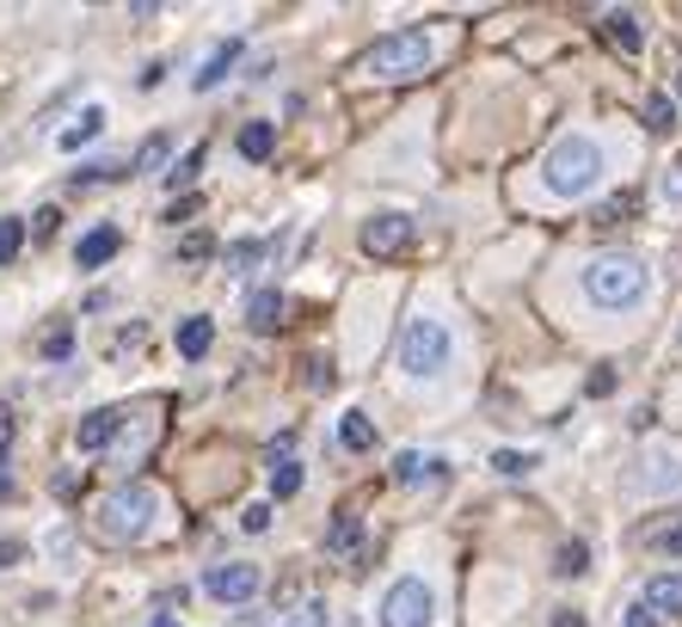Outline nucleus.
Wrapping results in <instances>:
<instances>
[{"mask_svg":"<svg viewBox=\"0 0 682 627\" xmlns=\"http://www.w3.org/2000/svg\"><path fill=\"white\" fill-rule=\"evenodd\" d=\"M541 179H548L553 198H584L590 185L602 179V148L590 135H560L541 161Z\"/></svg>","mask_w":682,"mask_h":627,"instance_id":"obj_1","label":"nucleus"},{"mask_svg":"<svg viewBox=\"0 0 682 627\" xmlns=\"http://www.w3.org/2000/svg\"><path fill=\"white\" fill-rule=\"evenodd\" d=\"M430 55H437V43H430L425 26H406V31H388V38H375L369 55H363V74H375V81H413V74H425Z\"/></svg>","mask_w":682,"mask_h":627,"instance_id":"obj_2","label":"nucleus"},{"mask_svg":"<svg viewBox=\"0 0 682 627\" xmlns=\"http://www.w3.org/2000/svg\"><path fill=\"white\" fill-rule=\"evenodd\" d=\"M584 295L597 307H633L645 295V265H640V259H628V253L597 259V265L584 271Z\"/></svg>","mask_w":682,"mask_h":627,"instance_id":"obj_3","label":"nucleus"},{"mask_svg":"<svg viewBox=\"0 0 682 627\" xmlns=\"http://www.w3.org/2000/svg\"><path fill=\"white\" fill-rule=\"evenodd\" d=\"M400 370L406 375H442V370H449V326L430 321V314L406 321V333H400Z\"/></svg>","mask_w":682,"mask_h":627,"instance_id":"obj_4","label":"nucleus"},{"mask_svg":"<svg viewBox=\"0 0 682 627\" xmlns=\"http://www.w3.org/2000/svg\"><path fill=\"white\" fill-rule=\"evenodd\" d=\"M147 517H154V493L147 486H118L99 505V535L105 542H135V535H147Z\"/></svg>","mask_w":682,"mask_h":627,"instance_id":"obj_5","label":"nucleus"},{"mask_svg":"<svg viewBox=\"0 0 682 627\" xmlns=\"http://www.w3.org/2000/svg\"><path fill=\"white\" fill-rule=\"evenodd\" d=\"M430 615H437V597L425 578H400L381 597V627H430Z\"/></svg>","mask_w":682,"mask_h":627,"instance_id":"obj_6","label":"nucleus"},{"mask_svg":"<svg viewBox=\"0 0 682 627\" xmlns=\"http://www.w3.org/2000/svg\"><path fill=\"white\" fill-rule=\"evenodd\" d=\"M413 215H400V210H381V215H369L363 222V253L369 259H400L406 246H413Z\"/></svg>","mask_w":682,"mask_h":627,"instance_id":"obj_7","label":"nucleus"},{"mask_svg":"<svg viewBox=\"0 0 682 627\" xmlns=\"http://www.w3.org/2000/svg\"><path fill=\"white\" fill-rule=\"evenodd\" d=\"M258 585H265V573L246 560H227V566H210V573H203V590H210L215 603H253Z\"/></svg>","mask_w":682,"mask_h":627,"instance_id":"obj_8","label":"nucleus"},{"mask_svg":"<svg viewBox=\"0 0 682 627\" xmlns=\"http://www.w3.org/2000/svg\"><path fill=\"white\" fill-rule=\"evenodd\" d=\"M123 253V227H111V222H99L93 234H86L81 246H74V265L81 271H99V265H111V259Z\"/></svg>","mask_w":682,"mask_h":627,"instance_id":"obj_9","label":"nucleus"},{"mask_svg":"<svg viewBox=\"0 0 682 627\" xmlns=\"http://www.w3.org/2000/svg\"><path fill=\"white\" fill-rule=\"evenodd\" d=\"M602 43H609V50H621V55H640L645 50L640 13H602Z\"/></svg>","mask_w":682,"mask_h":627,"instance_id":"obj_10","label":"nucleus"},{"mask_svg":"<svg viewBox=\"0 0 682 627\" xmlns=\"http://www.w3.org/2000/svg\"><path fill=\"white\" fill-rule=\"evenodd\" d=\"M645 474H633V486L640 493H682V462L676 455H652V462H640Z\"/></svg>","mask_w":682,"mask_h":627,"instance_id":"obj_11","label":"nucleus"},{"mask_svg":"<svg viewBox=\"0 0 682 627\" xmlns=\"http://www.w3.org/2000/svg\"><path fill=\"white\" fill-rule=\"evenodd\" d=\"M118 425H123V413H118V406H99V413H86V418H81L74 443H81V449L93 455V449H105V443L118 437Z\"/></svg>","mask_w":682,"mask_h":627,"instance_id":"obj_12","label":"nucleus"},{"mask_svg":"<svg viewBox=\"0 0 682 627\" xmlns=\"http://www.w3.org/2000/svg\"><path fill=\"white\" fill-rule=\"evenodd\" d=\"M283 314H289V302H283V290H258L253 302H246V326L253 333H277Z\"/></svg>","mask_w":682,"mask_h":627,"instance_id":"obj_13","label":"nucleus"},{"mask_svg":"<svg viewBox=\"0 0 682 627\" xmlns=\"http://www.w3.org/2000/svg\"><path fill=\"white\" fill-rule=\"evenodd\" d=\"M640 603L658 615V621H664V615H682V573H658L652 585H645Z\"/></svg>","mask_w":682,"mask_h":627,"instance_id":"obj_14","label":"nucleus"},{"mask_svg":"<svg viewBox=\"0 0 682 627\" xmlns=\"http://www.w3.org/2000/svg\"><path fill=\"white\" fill-rule=\"evenodd\" d=\"M173 345H179V357H210V345H215V321H203V314L179 321Z\"/></svg>","mask_w":682,"mask_h":627,"instance_id":"obj_15","label":"nucleus"},{"mask_svg":"<svg viewBox=\"0 0 682 627\" xmlns=\"http://www.w3.org/2000/svg\"><path fill=\"white\" fill-rule=\"evenodd\" d=\"M394 481H406V486L442 481V462H437V455H418V449H400V455H394Z\"/></svg>","mask_w":682,"mask_h":627,"instance_id":"obj_16","label":"nucleus"},{"mask_svg":"<svg viewBox=\"0 0 682 627\" xmlns=\"http://www.w3.org/2000/svg\"><path fill=\"white\" fill-rule=\"evenodd\" d=\"M363 547V517L357 510H338L333 529H326V554H357Z\"/></svg>","mask_w":682,"mask_h":627,"instance_id":"obj_17","label":"nucleus"},{"mask_svg":"<svg viewBox=\"0 0 682 627\" xmlns=\"http://www.w3.org/2000/svg\"><path fill=\"white\" fill-rule=\"evenodd\" d=\"M234 148H241V161H271V148H277V123H246V130L234 135Z\"/></svg>","mask_w":682,"mask_h":627,"instance_id":"obj_18","label":"nucleus"},{"mask_svg":"<svg viewBox=\"0 0 682 627\" xmlns=\"http://www.w3.org/2000/svg\"><path fill=\"white\" fill-rule=\"evenodd\" d=\"M241 62V43L227 38V43H215V55L203 62V74H197V93H210V87H222L227 81V68Z\"/></svg>","mask_w":682,"mask_h":627,"instance_id":"obj_19","label":"nucleus"},{"mask_svg":"<svg viewBox=\"0 0 682 627\" xmlns=\"http://www.w3.org/2000/svg\"><path fill=\"white\" fill-rule=\"evenodd\" d=\"M271 498H295L302 493V462H295V455H271Z\"/></svg>","mask_w":682,"mask_h":627,"instance_id":"obj_20","label":"nucleus"},{"mask_svg":"<svg viewBox=\"0 0 682 627\" xmlns=\"http://www.w3.org/2000/svg\"><path fill=\"white\" fill-rule=\"evenodd\" d=\"M338 437H345V449H357V455H369L375 449V425L363 413H345V425H338Z\"/></svg>","mask_w":682,"mask_h":627,"instance_id":"obj_21","label":"nucleus"},{"mask_svg":"<svg viewBox=\"0 0 682 627\" xmlns=\"http://www.w3.org/2000/svg\"><path fill=\"white\" fill-rule=\"evenodd\" d=\"M19 253H26V222L7 215V222H0V265H13Z\"/></svg>","mask_w":682,"mask_h":627,"instance_id":"obj_22","label":"nucleus"},{"mask_svg":"<svg viewBox=\"0 0 682 627\" xmlns=\"http://www.w3.org/2000/svg\"><path fill=\"white\" fill-rule=\"evenodd\" d=\"M645 130H658V135L676 130V105H670V93H652V99H645Z\"/></svg>","mask_w":682,"mask_h":627,"instance_id":"obj_23","label":"nucleus"},{"mask_svg":"<svg viewBox=\"0 0 682 627\" xmlns=\"http://www.w3.org/2000/svg\"><path fill=\"white\" fill-rule=\"evenodd\" d=\"M105 130V111H81V123H74V130H62V148H81V142H93V135Z\"/></svg>","mask_w":682,"mask_h":627,"instance_id":"obj_24","label":"nucleus"},{"mask_svg":"<svg viewBox=\"0 0 682 627\" xmlns=\"http://www.w3.org/2000/svg\"><path fill=\"white\" fill-rule=\"evenodd\" d=\"M553 573H560V578L590 573V547H584V542H566V547H560V560H553Z\"/></svg>","mask_w":682,"mask_h":627,"instance_id":"obj_25","label":"nucleus"},{"mask_svg":"<svg viewBox=\"0 0 682 627\" xmlns=\"http://www.w3.org/2000/svg\"><path fill=\"white\" fill-rule=\"evenodd\" d=\"M633 210H640V198H633V191H621V198H609V203H602V210H597V227H615V222H628Z\"/></svg>","mask_w":682,"mask_h":627,"instance_id":"obj_26","label":"nucleus"},{"mask_svg":"<svg viewBox=\"0 0 682 627\" xmlns=\"http://www.w3.org/2000/svg\"><path fill=\"white\" fill-rule=\"evenodd\" d=\"M166 148H173V142H166V135H147V142L135 148V161H130V166H135V173H154V166L166 161Z\"/></svg>","mask_w":682,"mask_h":627,"instance_id":"obj_27","label":"nucleus"},{"mask_svg":"<svg viewBox=\"0 0 682 627\" xmlns=\"http://www.w3.org/2000/svg\"><path fill=\"white\" fill-rule=\"evenodd\" d=\"M68 351H74V326H55V333H43V357L62 363Z\"/></svg>","mask_w":682,"mask_h":627,"instance_id":"obj_28","label":"nucleus"},{"mask_svg":"<svg viewBox=\"0 0 682 627\" xmlns=\"http://www.w3.org/2000/svg\"><path fill=\"white\" fill-rule=\"evenodd\" d=\"M492 467H498V474H510V481H517V474H529V467H536V455H517V449H498V455H492Z\"/></svg>","mask_w":682,"mask_h":627,"instance_id":"obj_29","label":"nucleus"},{"mask_svg":"<svg viewBox=\"0 0 682 627\" xmlns=\"http://www.w3.org/2000/svg\"><path fill=\"white\" fill-rule=\"evenodd\" d=\"M197 166H203V148H191L185 161H179L173 173H166V185H173V191H179V185H191V179H197Z\"/></svg>","mask_w":682,"mask_h":627,"instance_id":"obj_30","label":"nucleus"},{"mask_svg":"<svg viewBox=\"0 0 682 627\" xmlns=\"http://www.w3.org/2000/svg\"><path fill=\"white\" fill-rule=\"evenodd\" d=\"M241 529H246V535H265V529H271V505H246V510H241Z\"/></svg>","mask_w":682,"mask_h":627,"instance_id":"obj_31","label":"nucleus"},{"mask_svg":"<svg viewBox=\"0 0 682 627\" xmlns=\"http://www.w3.org/2000/svg\"><path fill=\"white\" fill-rule=\"evenodd\" d=\"M13 437H19V418L0 413V467H7V455H13Z\"/></svg>","mask_w":682,"mask_h":627,"instance_id":"obj_32","label":"nucleus"},{"mask_svg":"<svg viewBox=\"0 0 682 627\" xmlns=\"http://www.w3.org/2000/svg\"><path fill=\"white\" fill-rule=\"evenodd\" d=\"M302 370H308V387H333V382H338V375H333V363H320V357H308Z\"/></svg>","mask_w":682,"mask_h":627,"instance_id":"obj_33","label":"nucleus"},{"mask_svg":"<svg viewBox=\"0 0 682 627\" xmlns=\"http://www.w3.org/2000/svg\"><path fill=\"white\" fill-rule=\"evenodd\" d=\"M179 259H191V265H197V259H210V234H185V246H179Z\"/></svg>","mask_w":682,"mask_h":627,"instance_id":"obj_34","label":"nucleus"},{"mask_svg":"<svg viewBox=\"0 0 682 627\" xmlns=\"http://www.w3.org/2000/svg\"><path fill=\"white\" fill-rule=\"evenodd\" d=\"M55 222H62L55 210H38V222H31V241H50V234H55Z\"/></svg>","mask_w":682,"mask_h":627,"instance_id":"obj_35","label":"nucleus"},{"mask_svg":"<svg viewBox=\"0 0 682 627\" xmlns=\"http://www.w3.org/2000/svg\"><path fill=\"white\" fill-rule=\"evenodd\" d=\"M621 627H664V621H658V615L645 609V603H633V609H628V621H621Z\"/></svg>","mask_w":682,"mask_h":627,"instance_id":"obj_36","label":"nucleus"},{"mask_svg":"<svg viewBox=\"0 0 682 627\" xmlns=\"http://www.w3.org/2000/svg\"><path fill=\"white\" fill-rule=\"evenodd\" d=\"M584 387H590V394H597V401H602V394H615V375H609V370H597Z\"/></svg>","mask_w":682,"mask_h":627,"instance_id":"obj_37","label":"nucleus"},{"mask_svg":"<svg viewBox=\"0 0 682 627\" xmlns=\"http://www.w3.org/2000/svg\"><path fill=\"white\" fill-rule=\"evenodd\" d=\"M664 198H670V203H682V161L664 173Z\"/></svg>","mask_w":682,"mask_h":627,"instance_id":"obj_38","label":"nucleus"},{"mask_svg":"<svg viewBox=\"0 0 682 627\" xmlns=\"http://www.w3.org/2000/svg\"><path fill=\"white\" fill-rule=\"evenodd\" d=\"M253 259H258V246H253V241H241L234 253H227V265H253Z\"/></svg>","mask_w":682,"mask_h":627,"instance_id":"obj_39","label":"nucleus"},{"mask_svg":"<svg viewBox=\"0 0 682 627\" xmlns=\"http://www.w3.org/2000/svg\"><path fill=\"white\" fill-rule=\"evenodd\" d=\"M658 547H664V554H682V523H676V529H664V535H658Z\"/></svg>","mask_w":682,"mask_h":627,"instance_id":"obj_40","label":"nucleus"},{"mask_svg":"<svg viewBox=\"0 0 682 627\" xmlns=\"http://www.w3.org/2000/svg\"><path fill=\"white\" fill-rule=\"evenodd\" d=\"M553 627H584V615H578V609H560V615H553Z\"/></svg>","mask_w":682,"mask_h":627,"instance_id":"obj_41","label":"nucleus"},{"mask_svg":"<svg viewBox=\"0 0 682 627\" xmlns=\"http://www.w3.org/2000/svg\"><path fill=\"white\" fill-rule=\"evenodd\" d=\"M302 627H326V609L314 603V609H302Z\"/></svg>","mask_w":682,"mask_h":627,"instance_id":"obj_42","label":"nucleus"},{"mask_svg":"<svg viewBox=\"0 0 682 627\" xmlns=\"http://www.w3.org/2000/svg\"><path fill=\"white\" fill-rule=\"evenodd\" d=\"M147 627H179V621H173V615H154V621H147Z\"/></svg>","mask_w":682,"mask_h":627,"instance_id":"obj_43","label":"nucleus"},{"mask_svg":"<svg viewBox=\"0 0 682 627\" xmlns=\"http://www.w3.org/2000/svg\"><path fill=\"white\" fill-rule=\"evenodd\" d=\"M676 87H682V81H676Z\"/></svg>","mask_w":682,"mask_h":627,"instance_id":"obj_44","label":"nucleus"}]
</instances>
